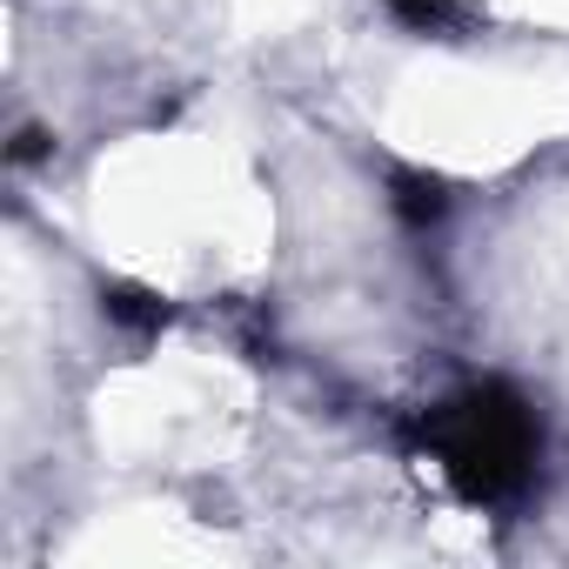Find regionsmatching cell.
Segmentation results:
<instances>
[{
  "label": "cell",
  "mask_w": 569,
  "mask_h": 569,
  "mask_svg": "<svg viewBox=\"0 0 569 569\" xmlns=\"http://www.w3.org/2000/svg\"><path fill=\"white\" fill-rule=\"evenodd\" d=\"M522 462H529V422L516 416V402L476 396L449 416L442 469L462 476L469 496H502L509 482H522Z\"/></svg>",
  "instance_id": "6da1fadb"
}]
</instances>
